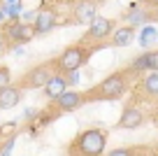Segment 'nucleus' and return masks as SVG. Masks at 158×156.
Listing matches in <instances>:
<instances>
[{
    "label": "nucleus",
    "instance_id": "f257e3e1",
    "mask_svg": "<svg viewBox=\"0 0 158 156\" xmlns=\"http://www.w3.org/2000/svg\"><path fill=\"white\" fill-rule=\"evenodd\" d=\"M128 75H130V68L107 75L100 84L91 86L84 93V102L86 100H116V98H121L126 93V89H128Z\"/></svg>",
    "mask_w": 158,
    "mask_h": 156
},
{
    "label": "nucleus",
    "instance_id": "f03ea898",
    "mask_svg": "<svg viewBox=\"0 0 158 156\" xmlns=\"http://www.w3.org/2000/svg\"><path fill=\"white\" fill-rule=\"evenodd\" d=\"M105 149H107V131L105 128L81 131L70 145L72 156H105Z\"/></svg>",
    "mask_w": 158,
    "mask_h": 156
},
{
    "label": "nucleus",
    "instance_id": "7ed1b4c3",
    "mask_svg": "<svg viewBox=\"0 0 158 156\" xmlns=\"http://www.w3.org/2000/svg\"><path fill=\"white\" fill-rule=\"evenodd\" d=\"M93 49L86 47V44H70L63 54L54 61V68L56 72L60 75H70V72H79V68H84L89 63Z\"/></svg>",
    "mask_w": 158,
    "mask_h": 156
},
{
    "label": "nucleus",
    "instance_id": "20e7f679",
    "mask_svg": "<svg viewBox=\"0 0 158 156\" xmlns=\"http://www.w3.org/2000/svg\"><path fill=\"white\" fill-rule=\"evenodd\" d=\"M56 75V68L54 63H42V65H35V68H30L28 72L21 77L19 82V89L21 91H28V89H42L49 84V79Z\"/></svg>",
    "mask_w": 158,
    "mask_h": 156
},
{
    "label": "nucleus",
    "instance_id": "39448f33",
    "mask_svg": "<svg viewBox=\"0 0 158 156\" xmlns=\"http://www.w3.org/2000/svg\"><path fill=\"white\" fill-rule=\"evenodd\" d=\"M2 33H5V37L12 40V42H30V40L37 35L35 28H33V24H23V21H12Z\"/></svg>",
    "mask_w": 158,
    "mask_h": 156
},
{
    "label": "nucleus",
    "instance_id": "423d86ee",
    "mask_svg": "<svg viewBox=\"0 0 158 156\" xmlns=\"http://www.w3.org/2000/svg\"><path fill=\"white\" fill-rule=\"evenodd\" d=\"M58 26V16H56L54 10H49V7H42V10H37V14H35V21H33V28L37 35H47L51 33V30Z\"/></svg>",
    "mask_w": 158,
    "mask_h": 156
},
{
    "label": "nucleus",
    "instance_id": "0eeeda50",
    "mask_svg": "<svg viewBox=\"0 0 158 156\" xmlns=\"http://www.w3.org/2000/svg\"><path fill=\"white\" fill-rule=\"evenodd\" d=\"M114 33V21L107 19V16H95L89 24V33H86V40H105L107 35Z\"/></svg>",
    "mask_w": 158,
    "mask_h": 156
},
{
    "label": "nucleus",
    "instance_id": "6e6552de",
    "mask_svg": "<svg viewBox=\"0 0 158 156\" xmlns=\"http://www.w3.org/2000/svg\"><path fill=\"white\" fill-rule=\"evenodd\" d=\"M51 105H54L58 112H72V110H77V107L84 105V93H79V91H65L63 96H58L56 100H51Z\"/></svg>",
    "mask_w": 158,
    "mask_h": 156
},
{
    "label": "nucleus",
    "instance_id": "1a4fd4ad",
    "mask_svg": "<svg viewBox=\"0 0 158 156\" xmlns=\"http://www.w3.org/2000/svg\"><path fill=\"white\" fill-rule=\"evenodd\" d=\"M130 70L133 72H158V49H151V51H144L142 56L130 63Z\"/></svg>",
    "mask_w": 158,
    "mask_h": 156
},
{
    "label": "nucleus",
    "instance_id": "9d476101",
    "mask_svg": "<svg viewBox=\"0 0 158 156\" xmlns=\"http://www.w3.org/2000/svg\"><path fill=\"white\" fill-rule=\"evenodd\" d=\"M142 124H144V112L139 107H135V105H130V107H126L121 112V119H118L116 126L118 128H139Z\"/></svg>",
    "mask_w": 158,
    "mask_h": 156
},
{
    "label": "nucleus",
    "instance_id": "9b49d317",
    "mask_svg": "<svg viewBox=\"0 0 158 156\" xmlns=\"http://www.w3.org/2000/svg\"><path fill=\"white\" fill-rule=\"evenodd\" d=\"M65 91H68V77H65V75H60V72H56L54 77L49 79V84L44 86V93H47V98H49V100H56V98L63 96Z\"/></svg>",
    "mask_w": 158,
    "mask_h": 156
},
{
    "label": "nucleus",
    "instance_id": "f8f14e48",
    "mask_svg": "<svg viewBox=\"0 0 158 156\" xmlns=\"http://www.w3.org/2000/svg\"><path fill=\"white\" fill-rule=\"evenodd\" d=\"M95 5L93 2H91V0H81V2H77V5H74V19L79 21V24H91V21L95 19Z\"/></svg>",
    "mask_w": 158,
    "mask_h": 156
},
{
    "label": "nucleus",
    "instance_id": "ddd939ff",
    "mask_svg": "<svg viewBox=\"0 0 158 156\" xmlns=\"http://www.w3.org/2000/svg\"><path fill=\"white\" fill-rule=\"evenodd\" d=\"M21 102V89L19 86H7L0 91V110H12Z\"/></svg>",
    "mask_w": 158,
    "mask_h": 156
},
{
    "label": "nucleus",
    "instance_id": "4468645a",
    "mask_svg": "<svg viewBox=\"0 0 158 156\" xmlns=\"http://www.w3.org/2000/svg\"><path fill=\"white\" fill-rule=\"evenodd\" d=\"M149 12L147 10H142V5L139 2H130V7H128V24H130V28H137V26H144V24H149Z\"/></svg>",
    "mask_w": 158,
    "mask_h": 156
},
{
    "label": "nucleus",
    "instance_id": "2eb2a0df",
    "mask_svg": "<svg viewBox=\"0 0 158 156\" xmlns=\"http://www.w3.org/2000/svg\"><path fill=\"white\" fill-rule=\"evenodd\" d=\"M133 40H135V28H130V26H121V28H116L112 33V44L114 47H128Z\"/></svg>",
    "mask_w": 158,
    "mask_h": 156
},
{
    "label": "nucleus",
    "instance_id": "dca6fc26",
    "mask_svg": "<svg viewBox=\"0 0 158 156\" xmlns=\"http://www.w3.org/2000/svg\"><path fill=\"white\" fill-rule=\"evenodd\" d=\"M156 40H158V30L153 28L151 24L142 26V30H139V37H137V44H139V47H144V49H147V47H151V44L156 42Z\"/></svg>",
    "mask_w": 158,
    "mask_h": 156
},
{
    "label": "nucleus",
    "instance_id": "f3484780",
    "mask_svg": "<svg viewBox=\"0 0 158 156\" xmlns=\"http://www.w3.org/2000/svg\"><path fill=\"white\" fill-rule=\"evenodd\" d=\"M142 89L147 96H158V72H149L147 77L142 79Z\"/></svg>",
    "mask_w": 158,
    "mask_h": 156
},
{
    "label": "nucleus",
    "instance_id": "a211bd4d",
    "mask_svg": "<svg viewBox=\"0 0 158 156\" xmlns=\"http://www.w3.org/2000/svg\"><path fill=\"white\" fill-rule=\"evenodd\" d=\"M7 86H12V72L7 65H0V91Z\"/></svg>",
    "mask_w": 158,
    "mask_h": 156
},
{
    "label": "nucleus",
    "instance_id": "6ab92c4d",
    "mask_svg": "<svg viewBox=\"0 0 158 156\" xmlns=\"http://www.w3.org/2000/svg\"><path fill=\"white\" fill-rule=\"evenodd\" d=\"M105 156H135V149L133 147H116V149H112Z\"/></svg>",
    "mask_w": 158,
    "mask_h": 156
},
{
    "label": "nucleus",
    "instance_id": "aec40b11",
    "mask_svg": "<svg viewBox=\"0 0 158 156\" xmlns=\"http://www.w3.org/2000/svg\"><path fill=\"white\" fill-rule=\"evenodd\" d=\"M14 140L16 137L14 135H10V140H7V145L0 149V156H12V147H14Z\"/></svg>",
    "mask_w": 158,
    "mask_h": 156
},
{
    "label": "nucleus",
    "instance_id": "412c9836",
    "mask_svg": "<svg viewBox=\"0 0 158 156\" xmlns=\"http://www.w3.org/2000/svg\"><path fill=\"white\" fill-rule=\"evenodd\" d=\"M14 128H16V124H5V126H0V133H12V131H14Z\"/></svg>",
    "mask_w": 158,
    "mask_h": 156
},
{
    "label": "nucleus",
    "instance_id": "4be33fe9",
    "mask_svg": "<svg viewBox=\"0 0 158 156\" xmlns=\"http://www.w3.org/2000/svg\"><path fill=\"white\" fill-rule=\"evenodd\" d=\"M35 114H37V112H35L33 107H28V110L23 112V119H26V121H30V119H35Z\"/></svg>",
    "mask_w": 158,
    "mask_h": 156
},
{
    "label": "nucleus",
    "instance_id": "5701e85b",
    "mask_svg": "<svg viewBox=\"0 0 158 156\" xmlns=\"http://www.w3.org/2000/svg\"><path fill=\"white\" fill-rule=\"evenodd\" d=\"M79 82V72H70V79H68V84H77Z\"/></svg>",
    "mask_w": 158,
    "mask_h": 156
},
{
    "label": "nucleus",
    "instance_id": "b1692460",
    "mask_svg": "<svg viewBox=\"0 0 158 156\" xmlns=\"http://www.w3.org/2000/svg\"><path fill=\"white\" fill-rule=\"evenodd\" d=\"M2 44H5V33L0 30V49H2Z\"/></svg>",
    "mask_w": 158,
    "mask_h": 156
},
{
    "label": "nucleus",
    "instance_id": "393cba45",
    "mask_svg": "<svg viewBox=\"0 0 158 156\" xmlns=\"http://www.w3.org/2000/svg\"><path fill=\"white\" fill-rule=\"evenodd\" d=\"M0 21H5V14H2V10H0Z\"/></svg>",
    "mask_w": 158,
    "mask_h": 156
},
{
    "label": "nucleus",
    "instance_id": "a878e982",
    "mask_svg": "<svg viewBox=\"0 0 158 156\" xmlns=\"http://www.w3.org/2000/svg\"><path fill=\"white\" fill-rule=\"evenodd\" d=\"M14 2H16V0H7V5H14Z\"/></svg>",
    "mask_w": 158,
    "mask_h": 156
},
{
    "label": "nucleus",
    "instance_id": "bb28decb",
    "mask_svg": "<svg viewBox=\"0 0 158 156\" xmlns=\"http://www.w3.org/2000/svg\"><path fill=\"white\" fill-rule=\"evenodd\" d=\"M147 2H156V5H158V0H147Z\"/></svg>",
    "mask_w": 158,
    "mask_h": 156
},
{
    "label": "nucleus",
    "instance_id": "cd10ccee",
    "mask_svg": "<svg viewBox=\"0 0 158 156\" xmlns=\"http://www.w3.org/2000/svg\"><path fill=\"white\" fill-rule=\"evenodd\" d=\"M156 21H158V7H156Z\"/></svg>",
    "mask_w": 158,
    "mask_h": 156
},
{
    "label": "nucleus",
    "instance_id": "c85d7f7f",
    "mask_svg": "<svg viewBox=\"0 0 158 156\" xmlns=\"http://www.w3.org/2000/svg\"><path fill=\"white\" fill-rule=\"evenodd\" d=\"M0 2H2V0H0Z\"/></svg>",
    "mask_w": 158,
    "mask_h": 156
}]
</instances>
